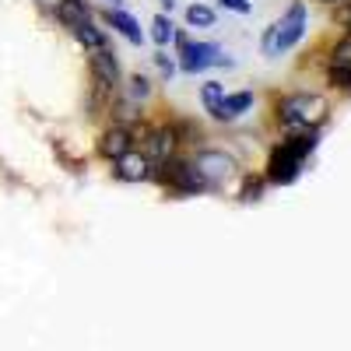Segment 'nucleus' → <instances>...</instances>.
<instances>
[{"mask_svg":"<svg viewBox=\"0 0 351 351\" xmlns=\"http://www.w3.org/2000/svg\"><path fill=\"white\" fill-rule=\"evenodd\" d=\"M148 95H152V81H148V77H141V74L130 77V99H134V102H144Z\"/></svg>","mask_w":351,"mask_h":351,"instance_id":"nucleus-19","label":"nucleus"},{"mask_svg":"<svg viewBox=\"0 0 351 351\" xmlns=\"http://www.w3.org/2000/svg\"><path fill=\"white\" fill-rule=\"evenodd\" d=\"M218 4H221L225 11H236V14H250V11H253L250 0H218Z\"/></svg>","mask_w":351,"mask_h":351,"instance_id":"nucleus-21","label":"nucleus"},{"mask_svg":"<svg viewBox=\"0 0 351 351\" xmlns=\"http://www.w3.org/2000/svg\"><path fill=\"white\" fill-rule=\"evenodd\" d=\"M112 176L120 183H144V180H152V162H148V155L144 152H127V155H120L112 162Z\"/></svg>","mask_w":351,"mask_h":351,"instance_id":"nucleus-8","label":"nucleus"},{"mask_svg":"<svg viewBox=\"0 0 351 351\" xmlns=\"http://www.w3.org/2000/svg\"><path fill=\"white\" fill-rule=\"evenodd\" d=\"M319 4H330L334 8V4H344V0H319Z\"/></svg>","mask_w":351,"mask_h":351,"instance_id":"nucleus-24","label":"nucleus"},{"mask_svg":"<svg viewBox=\"0 0 351 351\" xmlns=\"http://www.w3.org/2000/svg\"><path fill=\"white\" fill-rule=\"evenodd\" d=\"M330 84L334 88H351V28L330 49Z\"/></svg>","mask_w":351,"mask_h":351,"instance_id":"nucleus-10","label":"nucleus"},{"mask_svg":"<svg viewBox=\"0 0 351 351\" xmlns=\"http://www.w3.org/2000/svg\"><path fill=\"white\" fill-rule=\"evenodd\" d=\"M53 14H56V21H60L64 28H74L77 21L88 18V4L84 0H60V8H56Z\"/></svg>","mask_w":351,"mask_h":351,"instance_id":"nucleus-15","label":"nucleus"},{"mask_svg":"<svg viewBox=\"0 0 351 351\" xmlns=\"http://www.w3.org/2000/svg\"><path fill=\"white\" fill-rule=\"evenodd\" d=\"M71 32H74V39L88 49V53H92V49H102V46H109V39H106V32H102V28L92 21V18H84V21H77L74 28H71Z\"/></svg>","mask_w":351,"mask_h":351,"instance_id":"nucleus-14","label":"nucleus"},{"mask_svg":"<svg viewBox=\"0 0 351 351\" xmlns=\"http://www.w3.org/2000/svg\"><path fill=\"white\" fill-rule=\"evenodd\" d=\"M158 180L169 186V190H176V193H183V197H197V193H208L211 186L204 183V176L193 169V162H183V158H169V162H162V172H158Z\"/></svg>","mask_w":351,"mask_h":351,"instance_id":"nucleus-5","label":"nucleus"},{"mask_svg":"<svg viewBox=\"0 0 351 351\" xmlns=\"http://www.w3.org/2000/svg\"><path fill=\"white\" fill-rule=\"evenodd\" d=\"M106 25H109V28H116V32H120L127 43H134V46H141V43H144L141 25H137L123 8H109V11H106Z\"/></svg>","mask_w":351,"mask_h":351,"instance_id":"nucleus-12","label":"nucleus"},{"mask_svg":"<svg viewBox=\"0 0 351 351\" xmlns=\"http://www.w3.org/2000/svg\"><path fill=\"white\" fill-rule=\"evenodd\" d=\"M263 197V180H246V186H243V200L250 204V200H260Z\"/></svg>","mask_w":351,"mask_h":351,"instance_id":"nucleus-20","label":"nucleus"},{"mask_svg":"<svg viewBox=\"0 0 351 351\" xmlns=\"http://www.w3.org/2000/svg\"><path fill=\"white\" fill-rule=\"evenodd\" d=\"M253 106V92H236V95H221L218 109H215V120L221 123H232V120H239V116Z\"/></svg>","mask_w":351,"mask_h":351,"instance_id":"nucleus-13","label":"nucleus"},{"mask_svg":"<svg viewBox=\"0 0 351 351\" xmlns=\"http://www.w3.org/2000/svg\"><path fill=\"white\" fill-rule=\"evenodd\" d=\"M172 4H176V0H162V8H169V11H172Z\"/></svg>","mask_w":351,"mask_h":351,"instance_id":"nucleus-25","label":"nucleus"},{"mask_svg":"<svg viewBox=\"0 0 351 351\" xmlns=\"http://www.w3.org/2000/svg\"><path fill=\"white\" fill-rule=\"evenodd\" d=\"M155 64H158V71H162L165 77H172V74H176V64L169 60V56H165V53H155Z\"/></svg>","mask_w":351,"mask_h":351,"instance_id":"nucleus-22","label":"nucleus"},{"mask_svg":"<svg viewBox=\"0 0 351 351\" xmlns=\"http://www.w3.org/2000/svg\"><path fill=\"white\" fill-rule=\"evenodd\" d=\"M306 36V4L302 0H295L267 32H263V53L267 56H278V53H285V49H291L299 39Z\"/></svg>","mask_w":351,"mask_h":351,"instance_id":"nucleus-3","label":"nucleus"},{"mask_svg":"<svg viewBox=\"0 0 351 351\" xmlns=\"http://www.w3.org/2000/svg\"><path fill=\"white\" fill-rule=\"evenodd\" d=\"M92 77H95V84L99 88H106V92H112L116 84H120V60H116V53L109 49V46H102V49H92Z\"/></svg>","mask_w":351,"mask_h":351,"instance_id":"nucleus-9","label":"nucleus"},{"mask_svg":"<svg viewBox=\"0 0 351 351\" xmlns=\"http://www.w3.org/2000/svg\"><path fill=\"white\" fill-rule=\"evenodd\" d=\"M327 99L324 95H309V92H291L285 99H278V123L291 134L302 130H319V123L327 120Z\"/></svg>","mask_w":351,"mask_h":351,"instance_id":"nucleus-2","label":"nucleus"},{"mask_svg":"<svg viewBox=\"0 0 351 351\" xmlns=\"http://www.w3.org/2000/svg\"><path fill=\"white\" fill-rule=\"evenodd\" d=\"M221 95H225V84H218V81H208V84L200 88V99H204V109H208L211 116H215V109H218Z\"/></svg>","mask_w":351,"mask_h":351,"instance_id":"nucleus-17","label":"nucleus"},{"mask_svg":"<svg viewBox=\"0 0 351 351\" xmlns=\"http://www.w3.org/2000/svg\"><path fill=\"white\" fill-rule=\"evenodd\" d=\"M109 4H112V8H120V0H109Z\"/></svg>","mask_w":351,"mask_h":351,"instance_id":"nucleus-26","label":"nucleus"},{"mask_svg":"<svg viewBox=\"0 0 351 351\" xmlns=\"http://www.w3.org/2000/svg\"><path fill=\"white\" fill-rule=\"evenodd\" d=\"M130 148H134V130L123 127V123H112V127L102 134V141H99V152H102V158H109V162H116L120 155H127Z\"/></svg>","mask_w":351,"mask_h":351,"instance_id":"nucleus-11","label":"nucleus"},{"mask_svg":"<svg viewBox=\"0 0 351 351\" xmlns=\"http://www.w3.org/2000/svg\"><path fill=\"white\" fill-rule=\"evenodd\" d=\"M316 141H319L316 130H302V134H295V137H288L281 148H274V155H271V162H267V183H274V186L295 183L299 172H302L306 155L316 152Z\"/></svg>","mask_w":351,"mask_h":351,"instance_id":"nucleus-1","label":"nucleus"},{"mask_svg":"<svg viewBox=\"0 0 351 351\" xmlns=\"http://www.w3.org/2000/svg\"><path fill=\"white\" fill-rule=\"evenodd\" d=\"M176 43H180V67L186 74H200L208 67H236V60H228V56H221V49L215 43H190L186 36H172Z\"/></svg>","mask_w":351,"mask_h":351,"instance_id":"nucleus-4","label":"nucleus"},{"mask_svg":"<svg viewBox=\"0 0 351 351\" xmlns=\"http://www.w3.org/2000/svg\"><path fill=\"white\" fill-rule=\"evenodd\" d=\"M186 25H193V28H211V25H215V11L204 8V4H193V8H186Z\"/></svg>","mask_w":351,"mask_h":351,"instance_id":"nucleus-16","label":"nucleus"},{"mask_svg":"<svg viewBox=\"0 0 351 351\" xmlns=\"http://www.w3.org/2000/svg\"><path fill=\"white\" fill-rule=\"evenodd\" d=\"M144 155H148V162L152 165H162V162H169L172 155H176V148H180V130L176 127H155V130H148L144 134Z\"/></svg>","mask_w":351,"mask_h":351,"instance_id":"nucleus-7","label":"nucleus"},{"mask_svg":"<svg viewBox=\"0 0 351 351\" xmlns=\"http://www.w3.org/2000/svg\"><path fill=\"white\" fill-rule=\"evenodd\" d=\"M39 8L43 11H56V8H60V0H39Z\"/></svg>","mask_w":351,"mask_h":351,"instance_id":"nucleus-23","label":"nucleus"},{"mask_svg":"<svg viewBox=\"0 0 351 351\" xmlns=\"http://www.w3.org/2000/svg\"><path fill=\"white\" fill-rule=\"evenodd\" d=\"M172 21L165 18V14H155V21H152V39L158 43V46H169L172 43Z\"/></svg>","mask_w":351,"mask_h":351,"instance_id":"nucleus-18","label":"nucleus"},{"mask_svg":"<svg viewBox=\"0 0 351 351\" xmlns=\"http://www.w3.org/2000/svg\"><path fill=\"white\" fill-rule=\"evenodd\" d=\"M193 169L204 176V183H208L211 190L215 186H225L232 176H236V158H232L228 152H215V148H204L193 155Z\"/></svg>","mask_w":351,"mask_h":351,"instance_id":"nucleus-6","label":"nucleus"}]
</instances>
